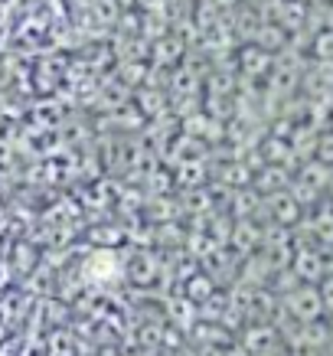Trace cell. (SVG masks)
I'll list each match as a JSON object with an SVG mask.
<instances>
[{
	"instance_id": "1",
	"label": "cell",
	"mask_w": 333,
	"mask_h": 356,
	"mask_svg": "<svg viewBox=\"0 0 333 356\" xmlns=\"http://www.w3.org/2000/svg\"><path fill=\"white\" fill-rule=\"evenodd\" d=\"M86 271H88V278H95V281L118 278V255H115V252H95V255L86 261Z\"/></svg>"
}]
</instances>
